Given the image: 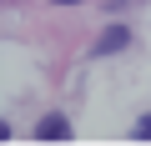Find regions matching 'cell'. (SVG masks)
Listing matches in <instances>:
<instances>
[{"instance_id": "3", "label": "cell", "mask_w": 151, "mask_h": 146, "mask_svg": "<svg viewBox=\"0 0 151 146\" xmlns=\"http://www.w3.org/2000/svg\"><path fill=\"white\" fill-rule=\"evenodd\" d=\"M131 141H151V111H146V116H136V126H131Z\"/></svg>"}, {"instance_id": "1", "label": "cell", "mask_w": 151, "mask_h": 146, "mask_svg": "<svg viewBox=\"0 0 151 146\" xmlns=\"http://www.w3.org/2000/svg\"><path fill=\"white\" fill-rule=\"evenodd\" d=\"M126 45H131V30H126V25H106L101 40H96V55H116V50H126Z\"/></svg>"}, {"instance_id": "4", "label": "cell", "mask_w": 151, "mask_h": 146, "mask_svg": "<svg viewBox=\"0 0 151 146\" xmlns=\"http://www.w3.org/2000/svg\"><path fill=\"white\" fill-rule=\"evenodd\" d=\"M55 5H81V0H55Z\"/></svg>"}, {"instance_id": "2", "label": "cell", "mask_w": 151, "mask_h": 146, "mask_svg": "<svg viewBox=\"0 0 151 146\" xmlns=\"http://www.w3.org/2000/svg\"><path fill=\"white\" fill-rule=\"evenodd\" d=\"M35 136H40V141H70V121L50 111V116H40V126H35Z\"/></svg>"}]
</instances>
